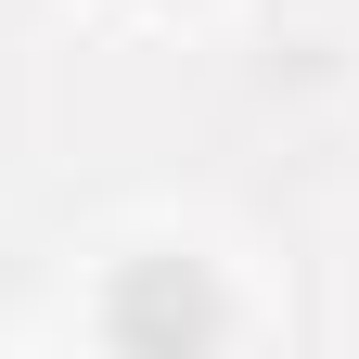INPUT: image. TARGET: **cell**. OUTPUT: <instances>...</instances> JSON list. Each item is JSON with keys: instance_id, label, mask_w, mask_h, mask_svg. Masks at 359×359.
<instances>
[{"instance_id": "6da1fadb", "label": "cell", "mask_w": 359, "mask_h": 359, "mask_svg": "<svg viewBox=\"0 0 359 359\" xmlns=\"http://www.w3.org/2000/svg\"><path fill=\"white\" fill-rule=\"evenodd\" d=\"M103 334H116V346H205V334H218V295H205L180 257H154V269H128V283H116Z\"/></svg>"}]
</instances>
